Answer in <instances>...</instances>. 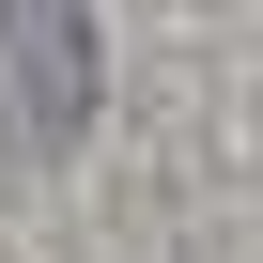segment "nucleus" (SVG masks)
I'll return each mask as SVG.
<instances>
[{"mask_svg":"<svg viewBox=\"0 0 263 263\" xmlns=\"http://www.w3.org/2000/svg\"><path fill=\"white\" fill-rule=\"evenodd\" d=\"M93 124V0H0V155H62Z\"/></svg>","mask_w":263,"mask_h":263,"instance_id":"f257e3e1","label":"nucleus"}]
</instances>
